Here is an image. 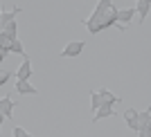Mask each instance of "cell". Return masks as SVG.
<instances>
[{
	"mask_svg": "<svg viewBox=\"0 0 151 137\" xmlns=\"http://www.w3.org/2000/svg\"><path fill=\"white\" fill-rule=\"evenodd\" d=\"M99 103H101L99 92H97V90H95V92H90V110H97V108H99Z\"/></svg>",
	"mask_w": 151,
	"mask_h": 137,
	"instance_id": "8fae6325",
	"label": "cell"
},
{
	"mask_svg": "<svg viewBox=\"0 0 151 137\" xmlns=\"http://www.w3.org/2000/svg\"><path fill=\"white\" fill-rule=\"evenodd\" d=\"M97 92H99V97H101V101H108V103H120V97H115L113 92H111V90H108V88H99V90H97Z\"/></svg>",
	"mask_w": 151,
	"mask_h": 137,
	"instance_id": "9c48e42d",
	"label": "cell"
},
{
	"mask_svg": "<svg viewBox=\"0 0 151 137\" xmlns=\"http://www.w3.org/2000/svg\"><path fill=\"white\" fill-rule=\"evenodd\" d=\"M113 103H108V101H101L99 103V108L95 110V115H93V124H97L99 119H104V117H111L113 115Z\"/></svg>",
	"mask_w": 151,
	"mask_h": 137,
	"instance_id": "3957f363",
	"label": "cell"
},
{
	"mask_svg": "<svg viewBox=\"0 0 151 137\" xmlns=\"http://www.w3.org/2000/svg\"><path fill=\"white\" fill-rule=\"evenodd\" d=\"M149 7H151V0H138V2H135V14L140 16V20H145V18H147Z\"/></svg>",
	"mask_w": 151,
	"mask_h": 137,
	"instance_id": "ba28073f",
	"label": "cell"
},
{
	"mask_svg": "<svg viewBox=\"0 0 151 137\" xmlns=\"http://www.w3.org/2000/svg\"><path fill=\"white\" fill-rule=\"evenodd\" d=\"M14 92H18V94H36L38 90L29 83V79L27 81H16V88H14Z\"/></svg>",
	"mask_w": 151,
	"mask_h": 137,
	"instance_id": "8992f818",
	"label": "cell"
},
{
	"mask_svg": "<svg viewBox=\"0 0 151 137\" xmlns=\"http://www.w3.org/2000/svg\"><path fill=\"white\" fill-rule=\"evenodd\" d=\"M135 2H138V0H135Z\"/></svg>",
	"mask_w": 151,
	"mask_h": 137,
	"instance_id": "2e32d148",
	"label": "cell"
},
{
	"mask_svg": "<svg viewBox=\"0 0 151 137\" xmlns=\"http://www.w3.org/2000/svg\"><path fill=\"white\" fill-rule=\"evenodd\" d=\"M0 18H2V5H0ZM0 25H2V20H0Z\"/></svg>",
	"mask_w": 151,
	"mask_h": 137,
	"instance_id": "5bb4252c",
	"label": "cell"
},
{
	"mask_svg": "<svg viewBox=\"0 0 151 137\" xmlns=\"http://www.w3.org/2000/svg\"><path fill=\"white\" fill-rule=\"evenodd\" d=\"M9 79H12V72H0V86H2V83H7Z\"/></svg>",
	"mask_w": 151,
	"mask_h": 137,
	"instance_id": "4fadbf2b",
	"label": "cell"
},
{
	"mask_svg": "<svg viewBox=\"0 0 151 137\" xmlns=\"http://www.w3.org/2000/svg\"><path fill=\"white\" fill-rule=\"evenodd\" d=\"M2 119H5V115H2V112H0V124H2Z\"/></svg>",
	"mask_w": 151,
	"mask_h": 137,
	"instance_id": "9a60e30c",
	"label": "cell"
},
{
	"mask_svg": "<svg viewBox=\"0 0 151 137\" xmlns=\"http://www.w3.org/2000/svg\"><path fill=\"white\" fill-rule=\"evenodd\" d=\"M12 135H14V137H29V133H27L25 128H20V126H14Z\"/></svg>",
	"mask_w": 151,
	"mask_h": 137,
	"instance_id": "7c38bea8",
	"label": "cell"
},
{
	"mask_svg": "<svg viewBox=\"0 0 151 137\" xmlns=\"http://www.w3.org/2000/svg\"><path fill=\"white\" fill-rule=\"evenodd\" d=\"M9 52H16V54L25 56V50H23V43L18 41V36H16V38H12V43H9Z\"/></svg>",
	"mask_w": 151,
	"mask_h": 137,
	"instance_id": "30bf717a",
	"label": "cell"
},
{
	"mask_svg": "<svg viewBox=\"0 0 151 137\" xmlns=\"http://www.w3.org/2000/svg\"><path fill=\"white\" fill-rule=\"evenodd\" d=\"M108 2H111V0H99V2H97V7H95V11H93V16L83 20L86 29H88L90 34H93V36L106 29V27H104V9H106V5H108Z\"/></svg>",
	"mask_w": 151,
	"mask_h": 137,
	"instance_id": "6da1fadb",
	"label": "cell"
},
{
	"mask_svg": "<svg viewBox=\"0 0 151 137\" xmlns=\"http://www.w3.org/2000/svg\"><path fill=\"white\" fill-rule=\"evenodd\" d=\"M14 99L12 97H2V99H0V112H2V115H5V117H12L14 115Z\"/></svg>",
	"mask_w": 151,
	"mask_h": 137,
	"instance_id": "52a82bcc",
	"label": "cell"
},
{
	"mask_svg": "<svg viewBox=\"0 0 151 137\" xmlns=\"http://www.w3.org/2000/svg\"><path fill=\"white\" fill-rule=\"evenodd\" d=\"M124 121H126V126H129L131 131L138 133L140 121H138V110H135V108H126V110H124Z\"/></svg>",
	"mask_w": 151,
	"mask_h": 137,
	"instance_id": "277c9868",
	"label": "cell"
},
{
	"mask_svg": "<svg viewBox=\"0 0 151 137\" xmlns=\"http://www.w3.org/2000/svg\"><path fill=\"white\" fill-rule=\"evenodd\" d=\"M83 47H86V43H83V41H70V43L61 50V54H59V56H63V59H72V56H79V54L83 52Z\"/></svg>",
	"mask_w": 151,
	"mask_h": 137,
	"instance_id": "7a4b0ae2",
	"label": "cell"
},
{
	"mask_svg": "<svg viewBox=\"0 0 151 137\" xmlns=\"http://www.w3.org/2000/svg\"><path fill=\"white\" fill-rule=\"evenodd\" d=\"M32 74V63H29V56L25 54V59H23V63H20V68L16 70V79L18 81H27Z\"/></svg>",
	"mask_w": 151,
	"mask_h": 137,
	"instance_id": "5b68a950",
	"label": "cell"
}]
</instances>
